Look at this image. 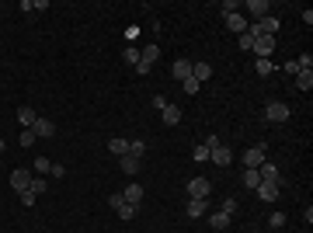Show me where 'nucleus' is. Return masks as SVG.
<instances>
[{"label":"nucleus","mask_w":313,"mask_h":233,"mask_svg":"<svg viewBox=\"0 0 313 233\" xmlns=\"http://www.w3.org/2000/svg\"><path fill=\"white\" fill-rule=\"evenodd\" d=\"M275 45H278V39H275V35H257V39H254V49H251V53H254L257 59H272Z\"/></svg>","instance_id":"nucleus-1"},{"label":"nucleus","mask_w":313,"mask_h":233,"mask_svg":"<svg viewBox=\"0 0 313 233\" xmlns=\"http://www.w3.org/2000/svg\"><path fill=\"white\" fill-rule=\"evenodd\" d=\"M265 153H268V146H265V143H254V146H251V150H244V164H247V167H261V164H265Z\"/></svg>","instance_id":"nucleus-2"},{"label":"nucleus","mask_w":313,"mask_h":233,"mask_svg":"<svg viewBox=\"0 0 313 233\" xmlns=\"http://www.w3.org/2000/svg\"><path fill=\"white\" fill-rule=\"evenodd\" d=\"M209 192H213L209 177H192V181H188V195H192V198H209Z\"/></svg>","instance_id":"nucleus-3"},{"label":"nucleus","mask_w":313,"mask_h":233,"mask_svg":"<svg viewBox=\"0 0 313 233\" xmlns=\"http://www.w3.org/2000/svg\"><path fill=\"white\" fill-rule=\"evenodd\" d=\"M289 115H293V112H289V105H282V101H272V105L265 108V118H268V122H285Z\"/></svg>","instance_id":"nucleus-4"},{"label":"nucleus","mask_w":313,"mask_h":233,"mask_svg":"<svg viewBox=\"0 0 313 233\" xmlns=\"http://www.w3.org/2000/svg\"><path fill=\"white\" fill-rule=\"evenodd\" d=\"M32 133H35V136L39 139H53L56 136V122H49V118H35V125H32Z\"/></svg>","instance_id":"nucleus-5"},{"label":"nucleus","mask_w":313,"mask_h":233,"mask_svg":"<svg viewBox=\"0 0 313 233\" xmlns=\"http://www.w3.org/2000/svg\"><path fill=\"white\" fill-rule=\"evenodd\" d=\"M278 185H282V181H261L254 188L257 198H261V202H275V198H278Z\"/></svg>","instance_id":"nucleus-6"},{"label":"nucleus","mask_w":313,"mask_h":233,"mask_svg":"<svg viewBox=\"0 0 313 233\" xmlns=\"http://www.w3.org/2000/svg\"><path fill=\"white\" fill-rule=\"evenodd\" d=\"M247 11H251V18H254V21H261V18L272 14V4H268V0H247Z\"/></svg>","instance_id":"nucleus-7"},{"label":"nucleus","mask_w":313,"mask_h":233,"mask_svg":"<svg viewBox=\"0 0 313 233\" xmlns=\"http://www.w3.org/2000/svg\"><path fill=\"white\" fill-rule=\"evenodd\" d=\"M209 160H213L216 167H226V164H230V160H233V153H230V150H226V146H223V143H219V146H216V150H209Z\"/></svg>","instance_id":"nucleus-8"},{"label":"nucleus","mask_w":313,"mask_h":233,"mask_svg":"<svg viewBox=\"0 0 313 233\" xmlns=\"http://www.w3.org/2000/svg\"><path fill=\"white\" fill-rule=\"evenodd\" d=\"M171 77L174 80H188L192 77V59H177L174 66H171Z\"/></svg>","instance_id":"nucleus-9"},{"label":"nucleus","mask_w":313,"mask_h":233,"mask_svg":"<svg viewBox=\"0 0 313 233\" xmlns=\"http://www.w3.org/2000/svg\"><path fill=\"white\" fill-rule=\"evenodd\" d=\"M226 28L237 32V35H244V32H247V18H244L240 11H237V14H226Z\"/></svg>","instance_id":"nucleus-10"},{"label":"nucleus","mask_w":313,"mask_h":233,"mask_svg":"<svg viewBox=\"0 0 313 233\" xmlns=\"http://www.w3.org/2000/svg\"><path fill=\"white\" fill-rule=\"evenodd\" d=\"M35 118H39L35 108H28V105H21V108H18V122L24 125V129H32V125H35Z\"/></svg>","instance_id":"nucleus-11"},{"label":"nucleus","mask_w":313,"mask_h":233,"mask_svg":"<svg viewBox=\"0 0 313 233\" xmlns=\"http://www.w3.org/2000/svg\"><path fill=\"white\" fill-rule=\"evenodd\" d=\"M156 59H160V45H153V42H150V45L139 53V63H143V66H153Z\"/></svg>","instance_id":"nucleus-12"},{"label":"nucleus","mask_w":313,"mask_h":233,"mask_svg":"<svg viewBox=\"0 0 313 233\" xmlns=\"http://www.w3.org/2000/svg\"><path fill=\"white\" fill-rule=\"evenodd\" d=\"M205 205H209V198H192V202L185 205V213L192 216V219H198V216H205Z\"/></svg>","instance_id":"nucleus-13"},{"label":"nucleus","mask_w":313,"mask_h":233,"mask_svg":"<svg viewBox=\"0 0 313 233\" xmlns=\"http://www.w3.org/2000/svg\"><path fill=\"white\" fill-rule=\"evenodd\" d=\"M11 185H14V192H28V185H32V177H28V171H14L11 174Z\"/></svg>","instance_id":"nucleus-14"},{"label":"nucleus","mask_w":313,"mask_h":233,"mask_svg":"<svg viewBox=\"0 0 313 233\" xmlns=\"http://www.w3.org/2000/svg\"><path fill=\"white\" fill-rule=\"evenodd\" d=\"M192 77H195L198 84H205V80L213 77V66H209V63H192Z\"/></svg>","instance_id":"nucleus-15"},{"label":"nucleus","mask_w":313,"mask_h":233,"mask_svg":"<svg viewBox=\"0 0 313 233\" xmlns=\"http://www.w3.org/2000/svg\"><path fill=\"white\" fill-rule=\"evenodd\" d=\"M230 223H233V216H230V213H213V216H209V226H213V230H226Z\"/></svg>","instance_id":"nucleus-16"},{"label":"nucleus","mask_w":313,"mask_h":233,"mask_svg":"<svg viewBox=\"0 0 313 233\" xmlns=\"http://www.w3.org/2000/svg\"><path fill=\"white\" fill-rule=\"evenodd\" d=\"M108 150H112V157H125V153H129V139L112 136V139H108Z\"/></svg>","instance_id":"nucleus-17"},{"label":"nucleus","mask_w":313,"mask_h":233,"mask_svg":"<svg viewBox=\"0 0 313 233\" xmlns=\"http://www.w3.org/2000/svg\"><path fill=\"white\" fill-rule=\"evenodd\" d=\"M118 167H122V174H136V171H139V160L133 153H125V157H118Z\"/></svg>","instance_id":"nucleus-18"},{"label":"nucleus","mask_w":313,"mask_h":233,"mask_svg":"<svg viewBox=\"0 0 313 233\" xmlns=\"http://www.w3.org/2000/svg\"><path fill=\"white\" fill-rule=\"evenodd\" d=\"M240 181H244V188H247V192H254L257 185H261V174H257L254 167H247V171H244V177H240Z\"/></svg>","instance_id":"nucleus-19"},{"label":"nucleus","mask_w":313,"mask_h":233,"mask_svg":"<svg viewBox=\"0 0 313 233\" xmlns=\"http://www.w3.org/2000/svg\"><path fill=\"white\" fill-rule=\"evenodd\" d=\"M122 198H125V202H129V205H139V198H143V188H139L136 181H133V185H129V188H125V192H122Z\"/></svg>","instance_id":"nucleus-20"},{"label":"nucleus","mask_w":313,"mask_h":233,"mask_svg":"<svg viewBox=\"0 0 313 233\" xmlns=\"http://www.w3.org/2000/svg\"><path fill=\"white\" fill-rule=\"evenodd\" d=\"M296 87H299V91H310L313 87V70H299V73H296Z\"/></svg>","instance_id":"nucleus-21"},{"label":"nucleus","mask_w":313,"mask_h":233,"mask_svg":"<svg viewBox=\"0 0 313 233\" xmlns=\"http://www.w3.org/2000/svg\"><path fill=\"white\" fill-rule=\"evenodd\" d=\"M257 174H261V181H278V167H275V164H268V160H265V164L257 167Z\"/></svg>","instance_id":"nucleus-22"},{"label":"nucleus","mask_w":313,"mask_h":233,"mask_svg":"<svg viewBox=\"0 0 313 233\" xmlns=\"http://www.w3.org/2000/svg\"><path fill=\"white\" fill-rule=\"evenodd\" d=\"M164 122H167V125H177V122H181V108H177V105H167V108H164Z\"/></svg>","instance_id":"nucleus-23"},{"label":"nucleus","mask_w":313,"mask_h":233,"mask_svg":"<svg viewBox=\"0 0 313 233\" xmlns=\"http://www.w3.org/2000/svg\"><path fill=\"white\" fill-rule=\"evenodd\" d=\"M28 192H32V195H45V192H49V181H45V177H32Z\"/></svg>","instance_id":"nucleus-24"},{"label":"nucleus","mask_w":313,"mask_h":233,"mask_svg":"<svg viewBox=\"0 0 313 233\" xmlns=\"http://www.w3.org/2000/svg\"><path fill=\"white\" fill-rule=\"evenodd\" d=\"M181 87H185V94H192V97H195V94H198V91H202V84H198V80H195V77H188V80H181Z\"/></svg>","instance_id":"nucleus-25"},{"label":"nucleus","mask_w":313,"mask_h":233,"mask_svg":"<svg viewBox=\"0 0 313 233\" xmlns=\"http://www.w3.org/2000/svg\"><path fill=\"white\" fill-rule=\"evenodd\" d=\"M129 153L136 157V160H143V153H146V143H143V139H133V143H129Z\"/></svg>","instance_id":"nucleus-26"},{"label":"nucleus","mask_w":313,"mask_h":233,"mask_svg":"<svg viewBox=\"0 0 313 233\" xmlns=\"http://www.w3.org/2000/svg\"><path fill=\"white\" fill-rule=\"evenodd\" d=\"M254 70L261 73V77H268V73L275 70V63H272V59H257V63H254Z\"/></svg>","instance_id":"nucleus-27"},{"label":"nucleus","mask_w":313,"mask_h":233,"mask_svg":"<svg viewBox=\"0 0 313 233\" xmlns=\"http://www.w3.org/2000/svg\"><path fill=\"white\" fill-rule=\"evenodd\" d=\"M49 171H53V160H49V157H39V160H35V174H49Z\"/></svg>","instance_id":"nucleus-28"},{"label":"nucleus","mask_w":313,"mask_h":233,"mask_svg":"<svg viewBox=\"0 0 313 233\" xmlns=\"http://www.w3.org/2000/svg\"><path fill=\"white\" fill-rule=\"evenodd\" d=\"M115 213L122 216V219H133V216H136V205H129V202H122V205H118Z\"/></svg>","instance_id":"nucleus-29"},{"label":"nucleus","mask_w":313,"mask_h":233,"mask_svg":"<svg viewBox=\"0 0 313 233\" xmlns=\"http://www.w3.org/2000/svg\"><path fill=\"white\" fill-rule=\"evenodd\" d=\"M122 59H125V63H133V66H139V49H133V45H129V49L122 53Z\"/></svg>","instance_id":"nucleus-30"},{"label":"nucleus","mask_w":313,"mask_h":233,"mask_svg":"<svg viewBox=\"0 0 313 233\" xmlns=\"http://www.w3.org/2000/svg\"><path fill=\"white\" fill-rule=\"evenodd\" d=\"M237 45H240V49H244V53H251V49H254V39H251V35H247V32H244V35H240V39H237Z\"/></svg>","instance_id":"nucleus-31"},{"label":"nucleus","mask_w":313,"mask_h":233,"mask_svg":"<svg viewBox=\"0 0 313 233\" xmlns=\"http://www.w3.org/2000/svg\"><path fill=\"white\" fill-rule=\"evenodd\" d=\"M35 133H32V129H21V146H24V150H28V146H32V143H35Z\"/></svg>","instance_id":"nucleus-32"},{"label":"nucleus","mask_w":313,"mask_h":233,"mask_svg":"<svg viewBox=\"0 0 313 233\" xmlns=\"http://www.w3.org/2000/svg\"><path fill=\"white\" fill-rule=\"evenodd\" d=\"M296 66H299V70H310V66H313V56H310V53H303V56L296 59Z\"/></svg>","instance_id":"nucleus-33"},{"label":"nucleus","mask_w":313,"mask_h":233,"mask_svg":"<svg viewBox=\"0 0 313 233\" xmlns=\"http://www.w3.org/2000/svg\"><path fill=\"white\" fill-rule=\"evenodd\" d=\"M237 7H240V0H223V14H237Z\"/></svg>","instance_id":"nucleus-34"},{"label":"nucleus","mask_w":313,"mask_h":233,"mask_svg":"<svg viewBox=\"0 0 313 233\" xmlns=\"http://www.w3.org/2000/svg\"><path fill=\"white\" fill-rule=\"evenodd\" d=\"M282 70H285L289 77H296V73H299V66H296V59H289V63H282Z\"/></svg>","instance_id":"nucleus-35"},{"label":"nucleus","mask_w":313,"mask_h":233,"mask_svg":"<svg viewBox=\"0 0 313 233\" xmlns=\"http://www.w3.org/2000/svg\"><path fill=\"white\" fill-rule=\"evenodd\" d=\"M202 146H205V150H216V146H219V136H213V133H209V136H205V143H202Z\"/></svg>","instance_id":"nucleus-36"},{"label":"nucleus","mask_w":313,"mask_h":233,"mask_svg":"<svg viewBox=\"0 0 313 233\" xmlns=\"http://www.w3.org/2000/svg\"><path fill=\"white\" fill-rule=\"evenodd\" d=\"M35 198H39V195H32V192H21V205H35Z\"/></svg>","instance_id":"nucleus-37"},{"label":"nucleus","mask_w":313,"mask_h":233,"mask_svg":"<svg viewBox=\"0 0 313 233\" xmlns=\"http://www.w3.org/2000/svg\"><path fill=\"white\" fill-rule=\"evenodd\" d=\"M122 202H125V198H122V192H115V195H112V198H108V205H112V209H118Z\"/></svg>","instance_id":"nucleus-38"},{"label":"nucleus","mask_w":313,"mask_h":233,"mask_svg":"<svg viewBox=\"0 0 313 233\" xmlns=\"http://www.w3.org/2000/svg\"><path fill=\"white\" fill-rule=\"evenodd\" d=\"M192 153H195V160H209V150H205V146H195Z\"/></svg>","instance_id":"nucleus-39"},{"label":"nucleus","mask_w":313,"mask_h":233,"mask_svg":"<svg viewBox=\"0 0 313 233\" xmlns=\"http://www.w3.org/2000/svg\"><path fill=\"white\" fill-rule=\"evenodd\" d=\"M223 213H230V216L237 213V202H233V198H226V202H223Z\"/></svg>","instance_id":"nucleus-40"},{"label":"nucleus","mask_w":313,"mask_h":233,"mask_svg":"<svg viewBox=\"0 0 313 233\" xmlns=\"http://www.w3.org/2000/svg\"><path fill=\"white\" fill-rule=\"evenodd\" d=\"M49 174H53V177H63V174H66V167H63V164H53V171H49Z\"/></svg>","instance_id":"nucleus-41"}]
</instances>
